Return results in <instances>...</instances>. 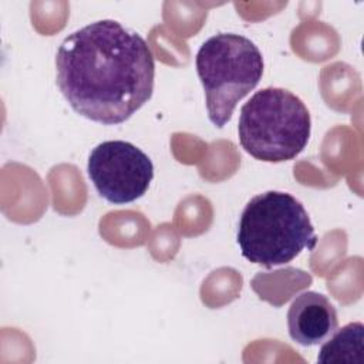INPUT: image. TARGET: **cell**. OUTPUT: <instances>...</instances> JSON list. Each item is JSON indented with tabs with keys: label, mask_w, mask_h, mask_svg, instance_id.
Masks as SVG:
<instances>
[{
	"label": "cell",
	"mask_w": 364,
	"mask_h": 364,
	"mask_svg": "<svg viewBox=\"0 0 364 364\" xmlns=\"http://www.w3.org/2000/svg\"><path fill=\"white\" fill-rule=\"evenodd\" d=\"M237 245L245 259L270 269L291 262L304 249L313 250L317 236L299 199L287 192L267 191L245 206Z\"/></svg>",
	"instance_id": "7a4b0ae2"
},
{
	"label": "cell",
	"mask_w": 364,
	"mask_h": 364,
	"mask_svg": "<svg viewBox=\"0 0 364 364\" xmlns=\"http://www.w3.org/2000/svg\"><path fill=\"white\" fill-rule=\"evenodd\" d=\"M87 171L97 192L117 205L141 198L154 178L149 156L127 141H105L97 145L90 154Z\"/></svg>",
	"instance_id": "5b68a950"
},
{
	"label": "cell",
	"mask_w": 364,
	"mask_h": 364,
	"mask_svg": "<svg viewBox=\"0 0 364 364\" xmlns=\"http://www.w3.org/2000/svg\"><path fill=\"white\" fill-rule=\"evenodd\" d=\"M317 360L323 364H363L364 326L354 321L336 330L321 346Z\"/></svg>",
	"instance_id": "52a82bcc"
},
{
	"label": "cell",
	"mask_w": 364,
	"mask_h": 364,
	"mask_svg": "<svg viewBox=\"0 0 364 364\" xmlns=\"http://www.w3.org/2000/svg\"><path fill=\"white\" fill-rule=\"evenodd\" d=\"M337 311L321 293L304 291L289 307V334L300 346L313 347L324 343L337 330Z\"/></svg>",
	"instance_id": "8992f818"
},
{
	"label": "cell",
	"mask_w": 364,
	"mask_h": 364,
	"mask_svg": "<svg viewBox=\"0 0 364 364\" xmlns=\"http://www.w3.org/2000/svg\"><path fill=\"white\" fill-rule=\"evenodd\" d=\"M196 73L202 82L210 122L222 128L237 102L262 80L263 57L245 36L219 33L209 37L196 54Z\"/></svg>",
	"instance_id": "277c9868"
},
{
	"label": "cell",
	"mask_w": 364,
	"mask_h": 364,
	"mask_svg": "<svg viewBox=\"0 0 364 364\" xmlns=\"http://www.w3.org/2000/svg\"><path fill=\"white\" fill-rule=\"evenodd\" d=\"M57 85L80 115L115 125L154 91L155 63L148 43L115 20H98L67 36L55 55Z\"/></svg>",
	"instance_id": "6da1fadb"
},
{
	"label": "cell",
	"mask_w": 364,
	"mask_h": 364,
	"mask_svg": "<svg viewBox=\"0 0 364 364\" xmlns=\"http://www.w3.org/2000/svg\"><path fill=\"white\" fill-rule=\"evenodd\" d=\"M239 142L263 162L294 159L307 145L311 118L304 102L291 91L267 87L255 92L240 109Z\"/></svg>",
	"instance_id": "3957f363"
}]
</instances>
